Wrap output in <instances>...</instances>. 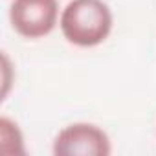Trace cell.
Segmentation results:
<instances>
[{
    "label": "cell",
    "mask_w": 156,
    "mask_h": 156,
    "mask_svg": "<svg viewBox=\"0 0 156 156\" xmlns=\"http://www.w3.org/2000/svg\"><path fill=\"white\" fill-rule=\"evenodd\" d=\"M112 24V11L103 0H70L59 19L62 37L79 48H94L105 42Z\"/></svg>",
    "instance_id": "6da1fadb"
},
{
    "label": "cell",
    "mask_w": 156,
    "mask_h": 156,
    "mask_svg": "<svg viewBox=\"0 0 156 156\" xmlns=\"http://www.w3.org/2000/svg\"><path fill=\"white\" fill-rule=\"evenodd\" d=\"M0 152L6 156H24L26 143L20 127L8 116L0 118Z\"/></svg>",
    "instance_id": "277c9868"
},
{
    "label": "cell",
    "mask_w": 156,
    "mask_h": 156,
    "mask_svg": "<svg viewBox=\"0 0 156 156\" xmlns=\"http://www.w3.org/2000/svg\"><path fill=\"white\" fill-rule=\"evenodd\" d=\"M51 151L55 156H108L112 145L101 127L79 121L59 130Z\"/></svg>",
    "instance_id": "3957f363"
},
{
    "label": "cell",
    "mask_w": 156,
    "mask_h": 156,
    "mask_svg": "<svg viewBox=\"0 0 156 156\" xmlns=\"http://www.w3.org/2000/svg\"><path fill=\"white\" fill-rule=\"evenodd\" d=\"M2 66H4V92H2V98L6 99V96H8V90H9V77H8V73L11 72V66H9V59H8V55L4 53L2 55Z\"/></svg>",
    "instance_id": "5b68a950"
},
{
    "label": "cell",
    "mask_w": 156,
    "mask_h": 156,
    "mask_svg": "<svg viewBox=\"0 0 156 156\" xmlns=\"http://www.w3.org/2000/svg\"><path fill=\"white\" fill-rule=\"evenodd\" d=\"M57 0H13L9 8V22L24 39H42L59 24Z\"/></svg>",
    "instance_id": "7a4b0ae2"
}]
</instances>
